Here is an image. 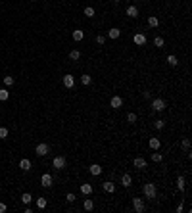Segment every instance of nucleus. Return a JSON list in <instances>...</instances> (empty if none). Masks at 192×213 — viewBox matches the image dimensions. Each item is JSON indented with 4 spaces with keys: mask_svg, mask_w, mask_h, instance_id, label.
<instances>
[{
    "mask_svg": "<svg viewBox=\"0 0 192 213\" xmlns=\"http://www.w3.org/2000/svg\"><path fill=\"white\" fill-rule=\"evenodd\" d=\"M142 192H144V196H146L148 200H154L156 196H158L156 184H152V182H146V184H144V188H142Z\"/></svg>",
    "mask_w": 192,
    "mask_h": 213,
    "instance_id": "nucleus-1",
    "label": "nucleus"
},
{
    "mask_svg": "<svg viewBox=\"0 0 192 213\" xmlns=\"http://www.w3.org/2000/svg\"><path fill=\"white\" fill-rule=\"evenodd\" d=\"M133 207L137 213H142L144 209H146V205H144V200L142 198H133Z\"/></svg>",
    "mask_w": 192,
    "mask_h": 213,
    "instance_id": "nucleus-2",
    "label": "nucleus"
},
{
    "mask_svg": "<svg viewBox=\"0 0 192 213\" xmlns=\"http://www.w3.org/2000/svg\"><path fill=\"white\" fill-rule=\"evenodd\" d=\"M152 108H154V111H163L167 106H165V100H163V98H156L154 102H152Z\"/></svg>",
    "mask_w": 192,
    "mask_h": 213,
    "instance_id": "nucleus-3",
    "label": "nucleus"
},
{
    "mask_svg": "<svg viewBox=\"0 0 192 213\" xmlns=\"http://www.w3.org/2000/svg\"><path fill=\"white\" fill-rule=\"evenodd\" d=\"M48 144H44V142H41V144H37V148H35V152H37V156H46V154H48Z\"/></svg>",
    "mask_w": 192,
    "mask_h": 213,
    "instance_id": "nucleus-4",
    "label": "nucleus"
},
{
    "mask_svg": "<svg viewBox=\"0 0 192 213\" xmlns=\"http://www.w3.org/2000/svg\"><path fill=\"white\" fill-rule=\"evenodd\" d=\"M133 41H135L137 46H144V44H146V35H144V33H137Z\"/></svg>",
    "mask_w": 192,
    "mask_h": 213,
    "instance_id": "nucleus-5",
    "label": "nucleus"
},
{
    "mask_svg": "<svg viewBox=\"0 0 192 213\" xmlns=\"http://www.w3.org/2000/svg\"><path fill=\"white\" fill-rule=\"evenodd\" d=\"M52 165H54V169H64V167H65V158H64V156H58V158H54Z\"/></svg>",
    "mask_w": 192,
    "mask_h": 213,
    "instance_id": "nucleus-6",
    "label": "nucleus"
},
{
    "mask_svg": "<svg viewBox=\"0 0 192 213\" xmlns=\"http://www.w3.org/2000/svg\"><path fill=\"white\" fill-rule=\"evenodd\" d=\"M41 184L44 186V188H50V186H52V175L44 173V175L41 177Z\"/></svg>",
    "mask_w": 192,
    "mask_h": 213,
    "instance_id": "nucleus-7",
    "label": "nucleus"
},
{
    "mask_svg": "<svg viewBox=\"0 0 192 213\" xmlns=\"http://www.w3.org/2000/svg\"><path fill=\"white\" fill-rule=\"evenodd\" d=\"M110 106L114 108V110H119V108L123 106V98H121V96H114V98H111V102H110Z\"/></svg>",
    "mask_w": 192,
    "mask_h": 213,
    "instance_id": "nucleus-8",
    "label": "nucleus"
},
{
    "mask_svg": "<svg viewBox=\"0 0 192 213\" xmlns=\"http://www.w3.org/2000/svg\"><path fill=\"white\" fill-rule=\"evenodd\" d=\"M64 87H65V88H73V87H75L73 75H64Z\"/></svg>",
    "mask_w": 192,
    "mask_h": 213,
    "instance_id": "nucleus-9",
    "label": "nucleus"
},
{
    "mask_svg": "<svg viewBox=\"0 0 192 213\" xmlns=\"http://www.w3.org/2000/svg\"><path fill=\"white\" fill-rule=\"evenodd\" d=\"M133 165L137 167V169H144V167H146V159H144V158H135Z\"/></svg>",
    "mask_w": 192,
    "mask_h": 213,
    "instance_id": "nucleus-10",
    "label": "nucleus"
},
{
    "mask_svg": "<svg viewBox=\"0 0 192 213\" xmlns=\"http://www.w3.org/2000/svg\"><path fill=\"white\" fill-rule=\"evenodd\" d=\"M131 182H133V177L129 175V173H125V175L121 177V184H123L125 188H127V186H131Z\"/></svg>",
    "mask_w": 192,
    "mask_h": 213,
    "instance_id": "nucleus-11",
    "label": "nucleus"
},
{
    "mask_svg": "<svg viewBox=\"0 0 192 213\" xmlns=\"http://www.w3.org/2000/svg\"><path fill=\"white\" fill-rule=\"evenodd\" d=\"M88 171H90V173H92V175H94V177H96V175H100V173H102V167H100V165H98V163H92V165H90V167H88Z\"/></svg>",
    "mask_w": 192,
    "mask_h": 213,
    "instance_id": "nucleus-12",
    "label": "nucleus"
},
{
    "mask_svg": "<svg viewBox=\"0 0 192 213\" xmlns=\"http://www.w3.org/2000/svg\"><path fill=\"white\" fill-rule=\"evenodd\" d=\"M102 186H104V190H106V192H108V194H111V192H115V184H114V182H111V181L104 182V184H102Z\"/></svg>",
    "mask_w": 192,
    "mask_h": 213,
    "instance_id": "nucleus-13",
    "label": "nucleus"
},
{
    "mask_svg": "<svg viewBox=\"0 0 192 213\" xmlns=\"http://www.w3.org/2000/svg\"><path fill=\"white\" fill-rule=\"evenodd\" d=\"M119 35H121V31H119L117 27H111L110 31H108V37L110 38H119Z\"/></svg>",
    "mask_w": 192,
    "mask_h": 213,
    "instance_id": "nucleus-14",
    "label": "nucleus"
},
{
    "mask_svg": "<svg viewBox=\"0 0 192 213\" xmlns=\"http://www.w3.org/2000/svg\"><path fill=\"white\" fill-rule=\"evenodd\" d=\"M83 38H85V33H83L81 29H77V31H73V41H75V42H81Z\"/></svg>",
    "mask_w": 192,
    "mask_h": 213,
    "instance_id": "nucleus-15",
    "label": "nucleus"
},
{
    "mask_svg": "<svg viewBox=\"0 0 192 213\" xmlns=\"http://www.w3.org/2000/svg\"><path fill=\"white\" fill-rule=\"evenodd\" d=\"M127 15H129V17H138L137 6H129V8H127Z\"/></svg>",
    "mask_w": 192,
    "mask_h": 213,
    "instance_id": "nucleus-16",
    "label": "nucleus"
},
{
    "mask_svg": "<svg viewBox=\"0 0 192 213\" xmlns=\"http://www.w3.org/2000/svg\"><path fill=\"white\" fill-rule=\"evenodd\" d=\"M81 192L85 196H90L92 194V184H81Z\"/></svg>",
    "mask_w": 192,
    "mask_h": 213,
    "instance_id": "nucleus-17",
    "label": "nucleus"
},
{
    "mask_svg": "<svg viewBox=\"0 0 192 213\" xmlns=\"http://www.w3.org/2000/svg\"><path fill=\"white\" fill-rule=\"evenodd\" d=\"M19 167H21L23 171H29V169H31V161H29V159H21V161H19Z\"/></svg>",
    "mask_w": 192,
    "mask_h": 213,
    "instance_id": "nucleus-18",
    "label": "nucleus"
},
{
    "mask_svg": "<svg viewBox=\"0 0 192 213\" xmlns=\"http://www.w3.org/2000/svg\"><path fill=\"white\" fill-rule=\"evenodd\" d=\"M160 146H161V142L158 138H150V148L152 150H160Z\"/></svg>",
    "mask_w": 192,
    "mask_h": 213,
    "instance_id": "nucleus-19",
    "label": "nucleus"
},
{
    "mask_svg": "<svg viewBox=\"0 0 192 213\" xmlns=\"http://www.w3.org/2000/svg\"><path fill=\"white\" fill-rule=\"evenodd\" d=\"M79 58H81V52H79V50H71V52H69V60L77 61Z\"/></svg>",
    "mask_w": 192,
    "mask_h": 213,
    "instance_id": "nucleus-20",
    "label": "nucleus"
},
{
    "mask_svg": "<svg viewBox=\"0 0 192 213\" xmlns=\"http://www.w3.org/2000/svg\"><path fill=\"white\" fill-rule=\"evenodd\" d=\"M177 188L181 190V192H183V190L186 188V182H184V179H183V177H179V179H177Z\"/></svg>",
    "mask_w": 192,
    "mask_h": 213,
    "instance_id": "nucleus-21",
    "label": "nucleus"
},
{
    "mask_svg": "<svg viewBox=\"0 0 192 213\" xmlns=\"http://www.w3.org/2000/svg\"><path fill=\"white\" fill-rule=\"evenodd\" d=\"M148 25H150V27H158V25H160V21H158V17H156V15H150V17H148Z\"/></svg>",
    "mask_w": 192,
    "mask_h": 213,
    "instance_id": "nucleus-22",
    "label": "nucleus"
},
{
    "mask_svg": "<svg viewBox=\"0 0 192 213\" xmlns=\"http://www.w3.org/2000/svg\"><path fill=\"white\" fill-rule=\"evenodd\" d=\"M83 207L87 209V211H92V209H94V202H92V200H85V204H83Z\"/></svg>",
    "mask_w": 192,
    "mask_h": 213,
    "instance_id": "nucleus-23",
    "label": "nucleus"
},
{
    "mask_svg": "<svg viewBox=\"0 0 192 213\" xmlns=\"http://www.w3.org/2000/svg\"><path fill=\"white\" fill-rule=\"evenodd\" d=\"M21 202H23V204H25V205H29V204H31V202H33L31 194H29V192H25V194L21 196Z\"/></svg>",
    "mask_w": 192,
    "mask_h": 213,
    "instance_id": "nucleus-24",
    "label": "nucleus"
},
{
    "mask_svg": "<svg viewBox=\"0 0 192 213\" xmlns=\"http://www.w3.org/2000/svg\"><path fill=\"white\" fill-rule=\"evenodd\" d=\"M81 83L85 85V87H88V85L92 83V77H90V75H83V77H81Z\"/></svg>",
    "mask_w": 192,
    "mask_h": 213,
    "instance_id": "nucleus-25",
    "label": "nucleus"
},
{
    "mask_svg": "<svg viewBox=\"0 0 192 213\" xmlns=\"http://www.w3.org/2000/svg\"><path fill=\"white\" fill-rule=\"evenodd\" d=\"M8 98H10V92L6 90V88H0V100L4 102V100H8Z\"/></svg>",
    "mask_w": 192,
    "mask_h": 213,
    "instance_id": "nucleus-26",
    "label": "nucleus"
},
{
    "mask_svg": "<svg viewBox=\"0 0 192 213\" xmlns=\"http://www.w3.org/2000/svg\"><path fill=\"white\" fill-rule=\"evenodd\" d=\"M163 44H165V41H163V38H161V37H156V38H154V46L161 48V46H163Z\"/></svg>",
    "mask_w": 192,
    "mask_h": 213,
    "instance_id": "nucleus-27",
    "label": "nucleus"
},
{
    "mask_svg": "<svg viewBox=\"0 0 192 213\" xmlns=\"http://www.w3.org/2000/svg\"><path fill=\"white\" fill-rule=\"evenodd\" d=\"M167 64H169V65H177V64H179L177 56H173V54H171V56H167Z\"/></svg>",
    "mask_w": 192,
    "mask_h": 213,
    "instance_id": "nucleus-28",
    "label": "nucleus"
},
{
    "mask_svg": "<svg viewBox=\"0 0 192 213\" xmlns=\"http://www.w3.org/2000/svg\"><path fill=\"white\" fill-rule=\"evenodd\" d=\"M37 207L39 209H44L46 207V198H39L37 200Z\"/></svg>",
    "mask_w": 192,
    "mask_h": 213,
    "instance_id": "nucleus-29",
    "label": "nucleus"
},
{
    "mask_svg": "<svg viewBox=\"0 0 192 213\" xmlns=\"http://www.w3.org/2000/svg\"><path fill=\"white\" fill-rule=\"evenodd\" d=\"M85 15H88V17H94V8H92V6H87V8H85Z\"/></svg>",
    "mask_w": 192,
    "mask_h": 213,
    "instance_id": "nucleus-30",
    "label": "nucleus"
},
{
    "mask_svg": "<svg viewBox=\"0 0 192 213\" xmlns=\"http://www.w3.org/2000/svg\"><path fill=\"white\" fill-rule=\"evenodd\" d=\"M154 127H156V129H158V131H161V129H163V127H165V121H163V119H158V121H156V123H154Z\"/></svg>",
    "mask_w": 192,
    "mask_h": 213,
    "instance_id": "nucleus-31",
    "label": "nucleus"
},
{
    "mask_svg": "<svg viewBox=\"0 0 192 213\" xmlns=\"http://www.w3.org/2000/svg\"><path fill=\"white\" fill-rule=\"evenodd\" d=\"M127 121H129V123H137V113H133V111H131V113L127 115Z\"/></svg>",
    "mask_w": 192,
    "mask_h": 213,
    "instance_id": "nucleus-32",
    "label": "nucleus"
},
{
    "mask_svg": "<svg viewBox=\"0 0 192 213\" xmlns=\"http://www.w3.org/2000/svg\"><path fill=\"white\" fill-rule=\"evenodd\" d=\"M152 159H154L156 163H160L161 159H163V156H161V154H152Z\"/></svg>",
    "mask_w": 192,
    "mask_h": 213,
    "instance_id": "nucleus-33",
    "label": "nucleus"
},
{
    "mask_svg": "<svg viewBox=\"0 0 192 213\" xmlns=\"http://www.w3.org/2000/svg\"><path fill=\"white\" fill-rule=\"evenodd\" d=\"M4 85L6 87H12L14 85V77H4Z\"/></svg>",
    "mask_w": 192,
    "mask_h": 213,
    "instance_id": "nucleus-34",
    "label": "nucleus"
},
{
    "mask_svg": "<svg viewBox=\"0 0 192 213\" xmlns=\"http://www.w3.org/2000/svg\"><path fill=\"white\" fill-rule=\"evenodd\" d=\"M8 136V129L6 127H0V138H6Z\"/></svg>",
    "mask_w": 192,
    "mask_h": 213,
    "instance_id": "nucleus-35",
    "label": "nucleus"
},
{
    "mask_svg": "<svg viewBox=\"0 0 192 213\" xmlns=\"http://www.w3.org/2000/svg\"><path fill=\"white\" fill-rule=\"evenodd\" d=\"M65 200H67L69 204H73V202H75V194H71V192H69V194L65 196Z\"/></svg>",
    "mask_w": 192,
    "mask_h": 213,
    "instance_id": "nucleus-36",
    "label": "nucleus"
},
{
    "mask_svg": "<svg viewBox=\"0 0 192 213\" xmlns=\"http://www.w3.org/2000/svg\"><path fill=\"white\" fill-rule=\"evenodd\" d=\"M96 42H98V44H104V42H106L104 35H98V37H96Z\"/></svg>",
    "mask_w": 192,
    "mask_h": 213,
    "instance_id": "nucleus-37",
    "label": "nucleus"
},
{
    "mask_svg": "<svg viewBox=\"0 0 192 213\" xmlns=\"http://www.w3.org/2000/svg\"><path fill=\"white\" fill-rule=\"evenodd\" d=\"M183 148H184V150L190 148V140H188V138H184V140H183Z\"/></svg>",
    "mask_w": 192,
    "mask_h": 213,
    "instance_id": "nucleus-38",
    "label": "nucleus"
},
{
    "mask_svg": "<svg viewBox=\"0 0 192 213\" xmlns=\"http://www.w3.org/2000/svg\"><path fill=\"white\" fill-rule=\"evenodd\" d=\"M6 211V204L4 202H0V213H4Z\"/></svg>",
    "mask_w": 192,
    "mask_h": 213,
    "instance_id": "nucleus-39",
    "label": "nucleus"
},
{
    "mask_svg": "<svg viewBox=\"0 0 192 213\" xmlns=\"http://www.w3.org/2000/svg\"><path fill=\"white\" fill-rule=\"evenodd\" d=\"M119 2H121V0H114V4H119Z\"/></svg>",
    "mask_w": 192,
    "mask_h": 213,
    "instance_id": "nucleus-40",
    "label": "nucleus"
}]
</instances>
